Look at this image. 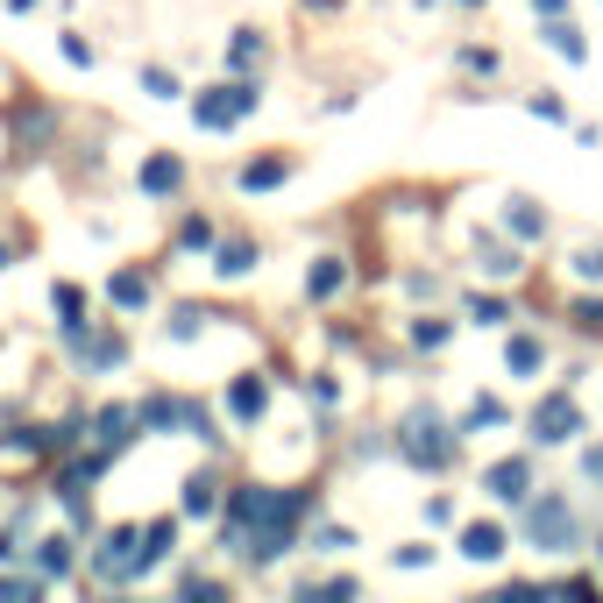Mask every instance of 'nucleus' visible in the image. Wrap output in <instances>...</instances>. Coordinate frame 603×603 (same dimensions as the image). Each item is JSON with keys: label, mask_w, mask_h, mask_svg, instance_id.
<instances>
[]
</instances>
